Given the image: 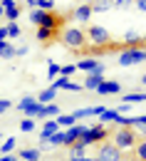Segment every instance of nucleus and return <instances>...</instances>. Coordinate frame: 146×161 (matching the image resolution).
I'll list each match as a JSON object with an SVG mask.
<instances>
[{
	"instance_id": "nucleus-1",
	"label": "nucleus",
	"mask_w": 146,
	"mask_h": 161,
	"mask_svg": "<svg viewBox=\"0 0 146 161\" xmlns=\"http://www.w3.org/2000/svg\"><path fill=\"white\" fill-rule=\"evenodd\" d=\"M60 40H62L64 47H69V50H74V52H82L84 47H87V35H84V30L79 27H67L60 32Z\"/></svg>"
},
{
	"instance_id": "nucleus-2",
	"label": "nucleus",
	"mask_w": 146,
	"mask_h": 161,
	"mask_svg": "<svg viewBox=\"0 0 146 161\" xmlns=\"http://www.w3.org/2000/svg\"><path fill=\"white\" fill-rule=\"evenodd\" d=\"M136 141H139L136 129H131V126H119V129L114 131V141H111V144H114L119 151H131Z\"/></svg>"
},
{
	"instance_id": "nucleus-3",
	"label": "nucleus",
	"mask_w": 146,
	"mask_h": 161,
	"mask_svg": "<svg viewBox=\"0 0 146 161\" xmlns=\"http://www.w3.org/2000/svg\"><path fill=\"white\" fill-rule=\"evenodd\" d=\"M84 35H87V40H92V47H104L111 42V32L106 30V27H99V25H89L87 30H84Z\"/></svg>"
},
{
	"instance_id": "nucleus-4",
	"label": "nucleus",
	"mask_w": 146,
	"mask_h": 161,
	"mask_svg": "<svg viewBox=\"0 0 146 161\" xmlns=\"http://www.w3.org/2000/svg\"><path fill=\"white\" fill-rule=\"evenodd\" d=\"M106 136H109V131H106V126H104V124H99V121H97L94 126H87V131H84V134H82V136H79L77 141H82L84 146H89V144H97V141H104Z\"/></svg>"
},
{
	"instance_id": "nucleus-5",
	"label": "nucleus",
	"mask_w": 146,
	"mask_h": 161,
	"mask_svg": "<svg viewBox=\"0 0 146 161\" xmlns=\"http://www.w3.org/2000/svg\"><path fill=\"white\" fill-rule=\"evenodd\" d=\"M146 60V47H126L119 55V64L122 67H131V64H139Z\"/></svg>"
},
{
	"instance_id": "nucleus-6",
	"label": "nucleus",
	"mask_w": 146,
	"mask_h": 161,
	"mask_svg": "<svg viewBox=\"0 0 146 161\" xmlns=\"http://www.w3.org/2000/svg\"><path fill=\"white\" fill-rule=\"evenodd\" d=\"M97 161H122V151L111 141H102L97 149Z\"/></svg>"
},
{
	"instance_id": "nucleus-7",
	"label": "nucleus",
	"mask_w": 146,
	"mask_h": 161,
	"mask_svg": "<svg viewBox=\"0 0 146 161\" xmlns=\"http://www.w3.org/2000/svg\"><path fill=\"white\" fill-rule=\"evenodd\" d=\"M62 22H64V18H62V15H57V13H42V18H40V22H37V27H47V30L60 32Z\"/></svg>"
},
{
	"instance_id": "nucleus-8",
	"label": "nucleus",
	"mask_w": 146,
	"mask_h": 161,
	"mask_svg": "<svg viewBox=\"0 0 146 161\" xmlns=\"http://www.w3.org/2000/svg\"><path fill=\"white\" fill-rule=\"evenodd\" d=\"M84 131H87V126H84V124H72V126H67V131H64V146H72V144L84 134Z\"/></svg>"
},
{
	"instance_id": "nucleus-9",
	"label": "nucleus",
	"mask_w": 146,
	"mask_h": 161,
	"mask_svg": "<svg viewBox=\"0 0 146 161\" xmlns=\"http://www.w3.org/2000/svg\"><path fill=\"white\" fill-rule=\"evenodd\" d=\"M77 69H84L87 75H92V72H102V75H104V64H102V62H97L94 57H87V60H82L79 64H77Z\"/></svg>"
},
{
	"instance_id": "nucleus-10",
	"label": "nucleus",
	"mask_w": 146,
	"mask_h": 161,
	"mask_svg": "<svg viewBox=\"0 0 146 161\" xmlns=\"http://www.w3.org/2000/svg\"><path fill=\"white\" fill-rule=\"evenodd\" d=\"M94 92H97V94H119V92H122V82H116V80H114V82H106L104 80Z\"/></svg>"
},
{
	"instance_id": "nucleus-11",
	"label": "nucleus",
	"mask_w": 146,
	"mask_h": 161,
	"mask_svg": "<svg viewBox=\"0 0 146 161\" xmlns=\"http://www.w3.org/2000/svg\"><path fill=\"white\" fill-rule=\"evenodd\" d=\"M102 82H104V75H102V72H92V75H87V80H84V84H82V89L94 92V89H97Z\"/></svg>"
},
{
	"instance_id": "nucleus-12",
	"label": "nucleus",
	"mask_w": 146,
	"mask_h": 161,
	"mask_svg": "<svg viewBox=\"0 0 146 161\" xmlns=\"http://www.w3.org/2000/svg\"><path fill=\"white\" fill-rule=\"evenodd\" d=\"M72 18H74L77 22H87L89 18H92V3H82V5L72 13Z\"/></svg>"
},
{
	"instance_id": "nucleus-13",
	"label": "nucleus",
	"mask_w": 146,
	"mask_h": 161,
	"mask_svg": "<svg viewBox=\"0 0 146 161\" xmlns=\"http://www.w3.org/2000/svg\"><path fill=\"white\" fill-rule=\"evenodd\" d=\"M40 156H42V151L40 149H32V146L18 151V159H22V161H40Z\"/></svg>"
},
{
	"instance_id": "nucleus-14",
	"label": "nucleus",
	"mask_w": 146,
	"mask_h": 161,
	"mask_svg": "<svg viewBox=\"0 0 146 161\" xmlns=\"http://www.w3.org/2000/svg\"><path fill=\"white\" fill-rule=\"evenodd\" d=\"M35 35H37V40H40L42 45H50V42L55 40L60 32H55V30H47V27H37V30H35Z\"/></svg>"
},
{
	"instance_id": "nucleus-15",
	"label": "nucleus",
	"mask_w": 146,
	"mask_h": 161,
	"mask_svg": "<svg viewBox=\"0 0 146 161\" xmlns=\"http://www.w3.org/2000/svg\"><path fill=\"white\" fill-rule=\"evenodd\" d=\"M134 159L136 161H146V139H139L136 144H134Z\"/></svg>"
},
{
	"instance_id": "nucleus-16",
	"label": "nucleus",
	"mask_w": 146,
	"mask_h": 161,
	"mask_svg": "<svg viewBox=\"0 0 146 161\" xmlns=\"http://www.w3.org/2000/svg\"><path fill=\"white\" fill-rule=\"evenodd\" d=\"M0 57L3 60H13L15 57V45H10V42H0Z\"/></svg>"
},
{
	"instance_id": "nucleus-17",
	"label": "nucleus",
	"mask_w": 146,
	"mask_h": 161,
	"mask_svg": "<svg viewBox=\"0 0 146 161\" xmlns=\"http://www.w3.org/2000/svg\"><path fill=\"white\" fill-rule=\"evenodd\" d=\"M122 102H124V104H139V102H146V92H131V94H124Z\"/></svg>"
},
{
	"instance_id": "nucleus-18",
	"label": "nucleus",
	"mask_w": 146,
	"mask_h": 161,
	"mask_svg": "<svg viewBox=\"0 0 146 161\" xmlns=\"http://www.w3.org/2000/svg\"><path fill=\"white\" fill-rule=\"evenodd\" d=\"M119 112L116 109H104L102 114H99V124H106V121H119Z\"/></svg>"
},
{
	"instance_id": "nucleus-19",
	"label": "nucleus",
	"mask_w": 146,
	"mask_h": 161,
	"mask_svg": "<svg viewBox=\"0 0 146 161\" xmlns=\"http://www.w3.org/2000/svg\"><path fill=\"white\" fill-rule=\"evenodd\" d=\"M55 97H57V89H55V87H47L45 92H40L37 102H40V104H47V102H52Z\"/></svg>"
},
{
	"instance_id": "nucleus-20",
	"label": "nucleus",
	"mask_w": 146,
	"mask_h": 161,
	"mask_svg": "<svg viewBox=\"0 0 146 161\" xmlns=\"http://www.w3.org/2000/svg\"><path fill=\"white\" fill-rule=\"evenodd\" d=\"M35 104H37V99H35V97H22V99L15 104V109H20V112H27V109H30V107H35Z\"/></svg>"
},
{
	"instance_id": "nucleus-21",
	"label": "nucleus",
	"mask_w": 146,
	"mask_h": 161,
	"mask_svg": "<svg viewBox=\"0 0 146 161\" xmlns=\"http://www.w3.org/2000/svg\"><path fill=\"white\" fill-rule=\"evenodd\" d=\"M111 8V0H99V3H92V13H104Z\"/></svg>"
},
{
	"instance_id": "nucleus-22",
	"label": "nucleus",
	"mask_w": 146,
	"mask_h": 161,
	"mask_svg": "<svg viewBox=\"0 0 146 161\" xmlns=\"http://www.w3.org/2000/svg\"><path fill=\"white\" fill-rule=\"evenodd\" d=\"M35 124H37V121H35V119H30V117H27V119H22V121H20V131H25V134L35 131Z\"/></svg>"
},
{
	"instance_id": "nucleus-23",
	"label": "nucleus",
	"mask_w": 146,
	"mask_h": 161,
	"mask_svg": "<svg viewBox=\"0 0 146 161\" xmlns=\"http://www.w3.org/2000/svg\"><path fill=\"white\" fill-rule=\"evenodd\" d=\"M84 149H87V146H84L82 141H74V144L69 146V154H72V156H84Z\"/></svg>"
},
{
	"instance_id": "nucleus-24",
	"label": "nucleus",
	"mask_w": 146,
	"mask_h": 161,
	"mask_svg": "<svg viewBox=\"0 0 146 161\" xmlns=\"http://www.w3.org/2000/svg\"><path fill=\"white\" fill-rule=\"evenodd\" d=\"M5 27H8V37H13V40L20 37V25H18V22H8Z\"/></svg>"
},
{
	"instance_id": "nucleus-25",
	"label": "nucleus",
	"mask_w": 146,
	"mask_h": 161,
	"mask_svg": "<svg viewBox=\"0 0 146 161\" xmlns=\"http://www.w3.org/2000/svg\"><path fill=\"white\" fill-rule=\"evenodd\" d=\"M60 77V64H55V62H50V67H47V80H57Z\"/></svg>"
},
{
	"instance_id": "nucleus-26",
	"label": "nucleus",
	"mask_w": 146,
	"mask_h": 161,
	"mask_svg": "<svg viewBox=\"0 0 146 161\" xmlns=\"http://www.w3.org/2000/svg\"><path fill=\"white\" fill-rule=\"evenodd\" d=\"M13 149H15V136H8V139L3 141V146H0V151H3V154H10Z\"/></svg>"
},
{
	"instance_id": "nucleus-27",
	"label": "nucleus",
	"mask_w": 146,
	"mask_h": 161,
	"mask_svg": "<svg viewBox=\"0 0 146 161\" xmlns=\"http://www.w3.org/2000/svg\"><path fill=\"white\" fill-rule=\"evenodd\" d=\"M55 121H57L60 126H72V124H74V121H77V119H74L72 114H62V117H57V119H55Z\"/></svg>"
},
{
	"instance_id": "nucleus-28",
	"label": "nucleus",
	"mask_w": 146,
	"mask_h": 161,
	"mask_svg": "<svg viewBox=\"0 0 146 161\" xmlns=\"http://www.w3.org/2000/svg\"><path fill=\"white\" fill-rule=\"evenodd\" d=\"M18 15H20V8L15 5V8L5 10V15H3V18H5V20H10V22H15V20H18Z\"/></svg>"
},
{
	"instance_id": "nucleus-29",
	"label": "nucleus",
	"mask_w": 146,
	"mask_h": 161,
	"mask_svg": "<svg viewBox=\"0 0 146 161\" xmlns=\"http://www.w3.org/2000/svg\"><path fill=\"white\" fill-rule=\"evenodd\" d=\"M74 72H77V64H64V67H60V77H69Z\"/></svg>"
},
{
	"instance_id": "nucleus-30",
	"label": "nucleus",
	"mask_w": 146,
	"mask_h": 161,
	"mask_svg": "<svg viewBox=\"0 0 146 161\" xmlns=\"http://www.w3.org/2000/svg\"><path fill=\"white\" fill-rule=\"evenodd\" d=\"M139 126H146V114H141V117H131V129H139Z\"/></svg>"
},
{
	"instance_id": "nucleus-31",
	"label": "nucleus",
	"mask_w": 146,
	"mask_h": 161,
	"mask_svg": "<svg viewBox=\"0 0 146 161\" xmlns=\"http://www.w3.org/2000/svg\"><path fill=\"white\" fill-rule=\"evenodd\" d=\"M134 0H111V8H129Z\"/></svg>"
},
{
	"instance_id": "nucleus-32",
	"label": "nucleus",
	"mask_w": 146,
	"mask_h": 161,
	"mask_svg": "<svg viewBox=\"0 0 146 161\" xmlns=\"http://www.w3.org/2000/svg\"><path fill=\"white\" fill-rule=\"evenodd\" d=\"M10 107H13V102H10V99H0V114H5Z\"/></svg>"
},
{
	"instance_id": "nucleus-33",
	"label": "nucleus",
	"mask_w": 146,
	"mask_h": 161,
	"mask_svg": "<svg viewBox=\"0 0 146 161\" xmlns=\"http://www.w3.org/2000/svg\"><path fill=\"white\" fill-rule=\"evenodd\" d=\"M22 55H27V45H20V47H15V57H22Z\"/></svg>"
},
{
	"instance_id": "nucleus-34",
	"label": "nucleus",
	"mask_w": 146,
	"mask_h": 161,
	"mask_svg": "<svg viewBox=\"0 0 146 161\" xmlns=\"http://www.w3.org/2000/svg\"><path fill=\"white\" fill-rule=\"evenodd\" d=\"M0 5H3V10H10V8H15V0H0Z\"/></svg>"
},
{
	"instance_id": "nucleus-35",
	"label": "nucleus",
	"mask_w": 146,
	"mask_h": 161,
	"mask_svg": "<svg viewBox=\"0 0 146 161\" xmlns=\"http://www.w3.org/2000/svg\"><path fill=\"white\" fill-rule=\"evenodd\" d=\"M134 3H136V8H139L141 13H146V0H134Z\"/></svg>"
},
{
	"instance_id": "nucleus-36",
	"label": "nucleus",
	"mask_w": 146,
	"mask_h": 161,
	"mask_svg": "<svg viewBox=\"0 0 146 161\" xmlns=\"http://www.w3.org/2000/svg\"><path fill=\"white\" fill-rule=\"evenodd\" d=\"M3 40H8V27H5V25L0 27V42H3Z\"/></svg>"
},
{
	"instance_id": "nucleus-37",
	"label": "nucleus",
	"mask_w": 146,
	"mask_h": 161,
	"mask_svg": "<svg viewBox=\"0 0 146 161\" xmlns=\"http://www.w3.org/2000/svg\"><path fill=\"white\" fill-rule=\"evenodd\" d=\"M3 161H20V159H18V156H10V154H5V156H3Z\"/></svg>"
},
{
	"instance_id": "nucleus-38",
	"label": "nucleus",
	"mask_w": 146,
	"mask_h": 161,
	"mask_svg": "<svg viewBox=\"0 0 146 161\" xmlns=\"http://www.w3.org/2000/svg\"><path fill=\"white\" fill-rule=\"evenodd\" d=\"M139 131H141V134L146 136V126H139Z\"/></svg>"
},
{
	"instance_id": "nucleus-39",
	"label": "nucleus",
	"mask_w": 146,
	"mask_h": 161,
	"mask_svg": "<svg viewBox=\"0 0 146 161\" xmlns=\"http://www.w3.org/2000/svg\"><path fill=\"white\" fill-rule=\"evenodd\" d=\"M141 84H144V87H146V75H144V77H141Z\"/></svg>"
},
{
	"instance_id": "nucleus-40",
	"label": "nucleus",
	"mask_w": 146,
	"mask_h": 161,
	"mask_svg": "<svg viewBox=\"0 0 146 161\" xmlns=\"http://www.w3.org/2000/svg\"><path fill=\"white\" fill-rule=\"evenodd\" d=\"M3 15H5V10H3V5H0V18H3Z\"/></svg>"
},
{
	"instance_id": "nucleus-41",
	"label": "nucleus",
	"mask_w": 146,
	"mask_h": 161,
	"mask_svg": "<svg viewBox=\"0 0 146 161\" xmlns=\"http://www.w3.org/2000/svg\"><path fill=\"white\" fill-rule=\"evenodd\" d=\"M82 161H97V159H87V156H84V159H82Z\"/></svg>"
},
{
	"instance_id": "nucleus-42",
	"label": "nucleus",
	"mask_w": 146,
	"mask_h": 161,
	"mask_svg": "<svg viewBox=\"0 0 146 161\" xmlns=\"http://www.w3.org/2000/svg\"><path fill=\"white\" fill-rule=\"evenodd\" d=\"M141 40H144V45H146V35H144V37H141Z\"/></svg>"
},
{
	"instance_id": "nucleus-43",
	"label": "nucleus",
	"mask_w": 146,
	"mask_h": 161,
	"mask_svg": "<svg viewBox=\"0 0 146 161\" xmlns=\"http://www.w3.org/2000/svg\"><path fill=\"white\" fill-rule=\"evenodd\" d=\"M0 136H3V134H0Z\"/></svg>"
},
{
	"instance_id": "nucleus-44",
	"label": "nucleus",
	"mask_w": 146,
	"mask_h": 161,
	"mask_svg": "<svg viewBox=\"0 0 146 161\" xmlns=\"http://www.w3.org/2000/svg\"><path fill=\"white\" fill-rule=\"evenodd\" d=\"M0 161H3V159H0Z\"/></svg>"
},
{
	"instance_id": "nucleus-45",
	"label": "nucleus",
	"mask_w": 146,
	"mask_h": 161,
	"mask_svg": "<svg viewBox=\"0 0 146 161\" xmlns=\"http://www.w3.org/2000/svg\"><path fill=\"white\" fill-rule=\"evenodd\" d=\"M122 161H124V159H122Z\"/></svg>"
},
{
	"instance_id": "nucleus-46",
	"label": "nucleus",
	"mask_w": 146,
	"mask_h": 161,
	"mask_svg": "<svg viewBox=\"0 0 146 161\" xmlns=\"http://www.w3.org/2000/svg\"><path fill=\"white\" fill-rule=\"evenodd\" d=\"M144 62H146V60H144Z\"/></svg>"
}]
</instances>
